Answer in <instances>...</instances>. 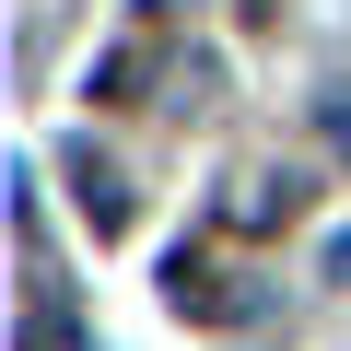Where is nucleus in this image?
Segmentation results:
<instances>
[{"label": "nucleus", "instance_id": "3", "mask_svg": "<svg viewBox=\"0 0 351 351\" xmlns=\"http://www.w3.org/2000/svg\"><path fill=\"white\" fill-rule=\"evenodd\" d=\"M71 199H82V223H94V234H129V188H117V164H106L94 141L71 152Z\"/></svg>", "mask_w": 351, "mask_h": 351}, {"label": "nucleus", "instance_id": "6", "mask_svg": "<svg viewBox=\"0 0 351 351\" xmlns=\"http://www.w3.org/2000/svg\"><path fill=\"white\" fill-rule=\"evenodd\" d=\"M316 269H328V281H351V234H328V258H316Z\"/></svg>", "mask_w": 351, "mask_h": 351}, {"label": "nucleus", "instance_id": "2", "mask_svg": "<svg viewBox=\"0 0 351 351\" xmlns=\"http://www.w3.org/2000/svg\"><path fill=\"white\" fill-rule=\"evenodd\" d=\"M164 304H176V316H199V328H246V316H258V293L223 281V269H199V258H176V269H164Z\"/></svg>", "mask_w": 351, "mask_h": 351}, {"label": "nucleus", "instance_id": "4", "mask_svg": "<svg viewBox=\"0 0 351 351\" xmlns=\"http://www.w3.org/2000/svg\"><path fill=\"white\" fill-rule=\"evenodd\" d=\"M141 71H152V47H141V36H129V47H106V59H94V106H129V82H141Z\"/></svg>", "mask_w": 351, "mask_h": 351}, {"label": "nucleus", "instance_id": "1", "mask_svg": "<svg viewBox=\"0 0 351 351\" xmlns=\"http://www.w3.org/2000/svg\"><path fill=\"white\" fill-rule=\"evenodd\" d=\"M293 211H304V176H293V164H234V176H223V199H211L223 234H281Z\"/></svg>", "mask_w": 351, "mask_h": 351}, {"label": "nucleus", "instance_id": "5", "mask_svg": "<svg viewBox=\"0 0 351 351\" xmlns=\"http://www.w3.org/2000/svg\"><path fill=\"white\" fill-rule=\"evenodd\" d=\"M316 141H328V152H339V176H351V94H328V106H316Z\"/></svg>", "mask_w": 351, "mask_h": 351}]
</instances>
